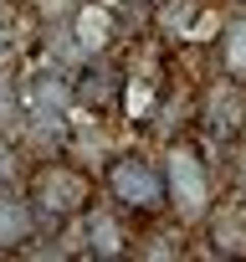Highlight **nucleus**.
Listing matches in <instances>:
<instances>
[{"instance_id": "nucleus-7", "label": "nucleus", "mask_w": 246, "mask_h": 262, "mask_svg": "<svg viewBox=\"0 0 246 262\" xmlns=\"http://www.w3.org/2000/svg\"><path fill=\"white\" fill-rule=\"evenodd\" d=\"M41 216L31 206V195H11V190H0V252H21L31 236H36Z\"/></svg>"}, {"instance_id": "nucleus-9", "label": "nucleus", "mask_w": 246, "mask_h": 262, "mask_svg": "<svg viewBox=\"0 0 246 262\" xmlns=\"http://www.w3.org/2000/svg\"><path fill=\"white\" fill-rule=\"evenodd\" d=\"M215 52H220V72H226V77H236V82H246V11H241V16H231V21L220 26Z\"/></svg>"}, {"instance_id": "nucleus-6", "label": "nucleus", "mask_w": 246, "mask_h": 262, "mask_svg": "<svg viewBox=\"0 0 246 262\" xmlns=\"http://www.w3.org/2000/svg\"><path fill=\"white\" fill-rule=\"evenodd\" d=\"M82 252L92 257H123L129 252V231L118 221V206H87L82 211Z\"/></svg>"}, {"instance_id": "nucleus-13", "label": "nucleus", "mask_w": 246, "mask_h": 262, "mask_svg": "<svg viewBox=\"0 0 246 262\" xmlns=\"http://www.w3.org/2000/svg\"><path fill=\"white\" fill-rule=\"evenodd\" d=\"M6 41H11V36H6V26H0V57H6Z\"/></svg>"}, {"instance_id": "nucleus-8", "label": "nucleus", "mask_w": 246, "mask_h": 262, "mask_svg": "<svg viewBox=\"0 0 246 262\" xmlns=\"http://www.w3.org/2000/svg\"><path fill=\"white\" fill-rule=\"evenodd\" d=\"M118 72L113 67H103V62H87L77 77H72V98H77V108H108L113 98H118Z\"/></svg>"}, {"instance_id": "nucleus-11", "label": "nucleus", "mask_w": 246, "mask_h": 262, "mask_svg": "<svg viewBox=\"0 0 246 262\" xmlns=\"http://www.w3.org/2000/svg\"><path fill=\"white\" fill-rule=\"evenodd\" d=\"M16 160H21L16 144H11V139H0V190H11V185H16V170H21Z\"/></svg>"}, {"instance_id": "nucleus-1", "label": "nucleus", "mask_w": 246, "mask_h": 262, "mask_svg": "<svg viewBox=\"0 0 246 262\" xmlns=\"http://www.w3.org/2000/svg\"><path fill=\"white\" fill-rule=\"evenodd\" d=\"M31 206L41 221H77L87 206H92V175L82 165H67V160H46L36 165L31 175Z\"/></svg>"}, {"instance_id": "nucleus-3", "label": "nucleus", "mask_w": 246, "mask_h": 262, "mask_svg": "<svg viewBox=\"0 0 246 262\" xmlns=\"http://www.w3.org/2000/svg\"><path fill=\"white\" fill-rule=\"evenodd\" d=\"M103 185L118 211H159L164 206V170L144 155H113L103 170Z\"/></svg>"}, {"instance_id": "nucleus-10", "label": "nucleus", "mask_w": 246, "mask_h": 262, "mask_svg": "<svg viewBox=\"0 0 246 262\" xmlns=\"http://www.w3.org/2000/svg\"><path fill=\"white\" fill-rule=\"evenodd\" d=\"M72 26H77V47L97 52V47L108 41V31H113V11H103V6H77Z\"/></svg>"}, {"instance_id": "nucleus-4", "label": "nucleus", "mask_w": 246, "mask_h": 262, "mask_svg": "<svg viewBox=\"0 0 246 262\" xmlns=\"http://www.w3.org/2000/svg\"><path fill=\"white\" fill-rule=\"evenodd\" d=\"M200 226H205L215 257H246V190L215 195Z\"/></svg>"}, {"instance_id": "nucleus-5", "label": "nucleus", "mask_w": 246, "mask_h": 262, "mask_svg": "<svg viewBox=\"0 0 246 262\" xmlns=\"http://www.w3.org/2000/svg\"><path fill=\"white\" fill-rule=\"evenodd\" d=\"M200 123H205V134H215V139H236L241 128H246V82L215 77V82L205 88Z\"/></svg>"}, {"instance_id": "nucleus-2", "label": "nucleus", "mask_w": 246, "mask_h": 262, "mask_svg": "<svg viewBox=\"0 0 246 262\" xmlns=\"http://www.w3.org/2000/svg\"><path fill=\"white\" fill-rule=\"evenodd\" d=\"M210 165L200 160V149L195 144H169L164 149V206L180 216V221H205V211H210Z\"/></svg>"}, {"instance_id": "nucleus-12", "label": "nucleus", "mask_w": 246, "mask_h": 262, "mask_svg": "<svg viewBox=\"0 0 246 262\" xmlns=\"http://www.w3.org/2000/svg\"><path fill=\"white\" fill-rule=\"evenodd\" d=\"M16 113H21V93H16V82H11L6 72H0V123L16 118Z\"/></svg>"}]
</instances>
